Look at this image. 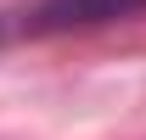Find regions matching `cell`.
<instances>
[{
	"mask_svg": "<svg viewBox=\"0 0 146 140\" xmlns=\"http://www.w3.org/2000/svg\"><path fill=\"white\" fill-rule=\"evenodd\" d=\"M146 0H39L28 11V34H73V28H101V22L141 17Z\"/></svg>",
	"mask_w": 146,
	"mask_h": 140,
	"instance_id": "6da1fadb",
	"label": "cell"
},
{
	"mask_svg": "<svg viewBox=\"0 0 146 140\" xmlns=\"http://www.w3.org/2000/svg\"><path fill=\"white\" fill-rule=\"evenodd\" d=\"M0 45H6V17H0Z\"/></svg>",
	"mask_w": 146,
	"mask_h": 140,
	"instance_id": "7a4b0ae2",
	"label": "cell"
}]
</instances>
